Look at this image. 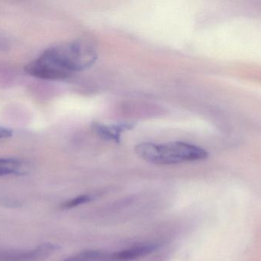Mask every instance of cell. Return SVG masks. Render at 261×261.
Returning <instances> with one entry per match:
<instances>
[{
  "instance_id": "1",
  "label": "cell",
  "mask_w": 261,
  "mask_h": 261,
  "mask_svg": "<svg viewBox=\"0 0 261 261\" xmlns=\"http://www.w3.org/2000/svg\"><path fill=\"white\" fill-rule=\"evenodd\" d=\"M97 59L93 43L74 40L47 49L38 58L26 64L29 75L45 80H63L91 67Z\"/></svg>"
},
{
  "instance_id": "2",
  "label": "cell",
  "mask_w": 261,
  "mask_h": 261,
  "mask_svg": "<svg viewBox=\"0 0 261 261\" xmlns=\"http://www.w3.org/2000/svg\"><path fill=\"white\" fill-rule=\"evenodd\" d=\"M135 153L144 160L160 165L196 162L208 157L204 149L178 141L165 144L143 143L135 147Z\"/></svg>"
},
{
  "instance_id": "3",
  "label": "cell",
  "mask_w": 261,
  "mask_h": 261,
  "mask_svg": "<svg viewBox=\"0 0 261 261\" xmlns=\"http://www.w3.org/2000/svg\"><path fill=\"white\" fill-rule=\"evenodd\" d=\"M60 247L44 243L31 251H9L0 252V261H43L49 258Z\"/></svg>"
},
{
  "instance_id": "4",
  "label": "cell",
  "mask_w": 261,
  "mask_h": 261,
  "mask_svg": "<svg viewBox=\"0 0 261 261\" xmlns=\"http://www.w3.org/2000/svg\"><path fill=\"white\" fill-rule=\"evenodd\" d=\"M156 243H144L132 246L128 249L109 254L107 261H133L146 257L159 248Z\"/></svg>"
},
{
  "instance_id": "5",
  "label": "cell",
  "mask_w": 261,
  "mask_h": 261,
  "mask_svg": "<svg viewBox=\"0 0 261 261\" xmlns=\"http://www.w3.org/2000/svg\"><path fill=\"white\" fill-rule=\"evenodd\" d=\"M135 127V124L130 123L125 124H93V130L98 136H100L106 140L113 141L119 144L121 141L122 134L124 132L128 131Z\"/></svg>"
},
{
  "instance_id": "6",
  "label": "cell",
  "mask_w": 261,
  "mask_h": 261,
  "mask_svg": "<svg viewBox=\"0 0 261 261\" xmlns=\"http://www.w3.org/2000/svg\"><path fill=\"white\" fill-rule=\"evenodd\" d=\"M27 173L28 167L22 161L0 158V177L11 175L22 176Z\"/></svg>"
},
{
  "instance_id": "7",
  "label": "cell",
  "mask_w": 261,
  "mask_h": 261,
  "mask_svg": "<svg viewBox=\"0 0 261 261\" xmlns=\"http://www.w3.org/2000/svg\"><path fill=\"white\" fill-rule=\"evenodd\" d=\"M109 254L102 251L89 250L70 256L64 261H107Z\"/></svg>"
},
{
  "instance_id": "8",
  "label": "cell",
  "mask_w": 261,
  "mask_h": 261,
  "mask_svg": "<svg viewBox=\"0 0 261 261\" xmlns=\"http://www.w3.org/2000/svg\"><path fill=\"white\" fill-rule=\"evenodd\" d=\"M96 198H97V195L96 194L82 195V196H77V197L73 198V199L63 202L60 205V208L61 210L71 209V208H75V207L80 206V205L93 202Z\"/></svg>"
},
{
  "instance_id": "9",
  "label": "cell",
  "mask_w": 261,
  "mask_h": 261,
  "mask_svg": "<svg viewBox=\"0 0 261 261\" xmlns=\"http://www.w3.org/2000/svg\"><path fill=\"white\" fill-rule=\"evenodd\" d=\"M13 134V132L7 127L0 125V139H7L11 137Z\"/></svg>"
}]
</instances>
